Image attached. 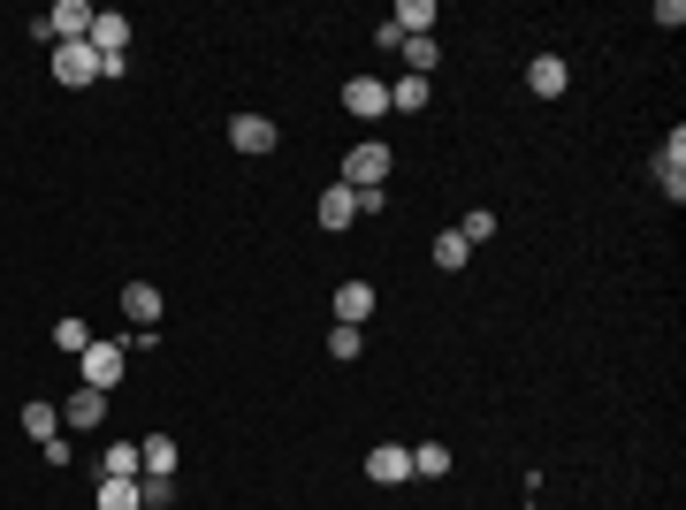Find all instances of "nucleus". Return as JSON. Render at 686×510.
<instances>
[{"instance_id": "3", "label": "nucleus", "mask_w": 686, "mask_h": 510, "mask_svg": "<svg viewBox=\"0 0 686 510\" xmlns=\"http://www.w3.org/2000/svg\"><path fill=\"white\" fill-rule=\"evenodd\" d=\"M54 84H69V92H84V84H100V54H92L84 38H69V46H54Z\"/></svg>"}, {"instance_id": "23", "label": "nucleus", "mask_w": 686, "mask_h": 510, "mask_svg": "<svg viewBox=\"0 0 686 510\" xmlns=\"http://www.w3.org/2000/svg\"><path fill=\"white\" fill-rule=\"evenodd\" d=\"M84 343H92V328H84V321H54V350L84 358Z\"/></svg>"}, {"instance_id": "18", "label": "nucleus", "mask_w": 686, "mask_h": 510, "mask_svg": "<svg viewBox=\"0 0 686 510\" xmlns=\"http://www.w3.org/2000/svg\"><path fill=\"white\" fill-rule=\"evenodd\" d=\"M146 473V457H138V442H115L107 457H100V480H138Z\"/></svg>"}, {"instance_id": "7", "label": "nucleus", "mask_w": 686, "mask_h": 510, "mask_svg": "<svg viewBox=\"0 0 686 510\" xmlns=\"http://www.w3.org/2000/svg\"><path fill=\"white\" fill-rule=\"evenodd\" d=\"M649 175H656V183L672 190V206L686 198V138H679V130H672V138L656 146V161H649Z\"/></svg>"}, {"instance_id": "9", "label": "nucleus", "mask_w": 686, "mask_h": 510, "mask_svg": "<svg viewBox=\"0 0 686 510\" xmlns=\"http://www.w3.org/2000/svg\"><path fill=\"white\" fill-rule=\"evenodd\" d=\"M343 107H351L358 123H374V115H389V84H374V77H351V84H343Z\"/></svg>"}, {"instance_id": "24", "label": "nucleus", "mask_w": 686, "mask_h": 510, "mask_svg": "<svg viewBox=\"0 0 686 510\" xmlns=\"http://www.w3.org/2000/svg\"><path fill=\"white\" fill-rule=\"evenodd\" d=\"M138 503H146V510H169V503H175V480H153V473H138Z\"/></svg>"}, {"instance_id": "20", "label": "nucleus", "mask_w": 686, "mask_h": 510, "mask_svg": "<svg viewBox=\"0 0 686 510\" xmlns=\"http://www.w3.org/2000/svg\"><path fill=\"white\" fill-rule=\"evenodd\" d=\"M100 510H146L138 503V480H100Z\"/></svg>"}, {"instance_id": "10", "label": "nucleus", "mask_w": 686, "mask_h": 510, "mask_svg": "<svg viewBox=\"0 0 686 510\" xmlns=\"http://www.w3.org/2000/svg\"><path fill=\"white\" fill-rule=\"evenodd\" d=\"M389 23H397V38H435V0H397Z\"/></svg>"}, {"instance_id": "5", "label": "nucleus", "mask_w": 686, "mask_h": 510, "mask_svg": "<svg viewBox=\"0 0 686 510\" xmlns=\"http://www.w3.org/2000/svg\"><path fill=\"white\" fill-rule=\"evenodd\" d=\"M229 146L260 161V153H275V146H283V130H275L267 115H229Z\"/></svg>"}, {"instance_id": "12", "label": "nucleus", "mask_w": 686, "mask_h": 510, "mask_svg": "<svg viewBox=\"0 0 686 510\" xmlns=\"http://www.w3.org/2000/svg\"><path fill=\"white\" fill-rule=\"evenodd\" d=\"M15 419H23V434H31V442H54V434H61V404H46V396H31Z\"/></svg>"}, {"instance_id": "2", "label": "nucleus", "mask_w": 686, "mask_h": 510, "mask_svg": "<svg viewBox=\"0 0 686 510\" xmlns=\"http://www.w3.org/2000/svg\"><path fill=\"white\" fill-rule=\"evenodd\" d=\"M77 366H84V389H115L123 381V336H92Z\"/></svg>"}, {"instance_id": "21", "label": "nucleus", "mask_w": 686, "mask_h": 510, "mask_svg": "<svg viewBox=\"0 0 686 510\" xmlns=\"http://www.w3.org/2000/svg\"><path fill=\"white\" fill-rule=\"evenodd\" d=\"M458 236H466V252H473V244H489V236H496V213H489V206H473V213L458 221Z\"/></svg>"}, {"instance_id": "19", "label": "nucleus", "mask_w": 686, "mask_h": 510, "mask_svg": "<svg viewBox=\"0 0 686 510\" xmlns=\"http://www.w3.org/2000/svg\"><path fill=\"white\" fill-rule=\"evenodd\" d=\"M412 473H420V480H443V473H450V450H443V442H412Z\"/></svg>"}, {"instance_id": "22", "label": "nucleus", "mask_w": 686, "mask_h": 510, "mask_svg": "<svg viewBox=\"0 0 686 510\" xmlns=\"http://www.w3.org/2000/svg\"><path fill=\"white\" fill-rule=\"evenodd\" d=\"M466 259H473V252H466V236H458V229H450V236H435V267H443V275H458Z\"/></svg>"}, {"instance_id": "8", "label": "nucleus", "mask_w": 686, "mask_h": 510, "mask_svg": "<svg viewBox=\"0 0 686 510\" xmlns=\"http://www.w3.org/2000/svg\"><path fill=\"white\" fill-rule=\"evenodd\" d=\"M366 480H374V488H397V480H412V450H404V442H381V450H366Z\"/></svg>"}, {"instance_id": "15", "label": "nucleus", "mask_w": 686, "mask_h": 510, "mask_svg": "<svg viewBox=\"0 0 686 510\" xmlns=\"http://www.w3.org/2000/svg\"><path fill=\"white\" fill-rule=\"evenodd\" d=\"M138 457H146V473H153V480H175V434H146V442H138Z\"/></svg>"}, {"instance_id": "16", "label": "nucleus", "mask_w": 686, "mask_h": 510, "mask_svg": "<svg viewBox=\"0 0 686 510\" xmlns=\"http://www.w3.org/2000/svg\"><path fill=\"white\" fill-rule=\"evenodd\" d=\"M397 54H404V77H435V69H443V46H435V38H404Z\"/></svg>"}, {"instance_id": "17", "label": "nucleus", "mask_w": 686, "mask_h": 510, "mask_svg": "<svg viewBox=\"0 0 686 510\" xmlns=\"http://www.w3.org/2000/svg\"><path fill=\"white\" fill-rule=\"evenodd\" d=\"M427 92H435L427 77H397V84H389V115H420V107H427Z\"/></svg>"}, {"instance_id": "11", "label": "nucleus", "mask_w": 686, "mask_h": 510, "mask_svg": "<svg viewBox=\"0 0 686 510\" xmlns=\"http://www.w3.org/2000/svg\"><path fill=\"white\" fill-rule=\"evenodd\" d=\"M336 321H343V328L374 321V282H336Z\"/></svg>"}, {"instance_id": "1", "label": "nucleus", "mask_w": 686, "mask_h": 510, "mask_svg": "<svg viewBox=\"0 0 686 510\" xmlns=\"http://www.w3.org/2000/svg\"><path fill=\"white\" fill-rule=\"evenodd\" d=\"M336 183H343V190H381V183H389V146H374V138H366V146H351Z\"/></svg>"}, {"instance_id": "6", "label": "nucleus", "mask_w": 686, "mask_h": 510, "mask_svg": "<svg viewBox=\"0 0 686 510\" xmlns=\"http://www.w3.org/2000/svg\"><path fill=\"white\" fill-rule=\"evenodd\" d=\"M100 419H107V389H69V396H61V427H69V434H92Z\"/></svg>"}, {"instance_id": "25", "label": "nucleus", "mask_w": 686, "mask_h": 510, "mask_svg": "<svg viewBox=\"0 0 686 510\" xmlns=\"http://www.w3.org/2000/svg\"><path fill=\"white\" fill-rule=\"evenodd\" d=\"M358 350H366V336H358V328H329V358H343V366H351V358H358Z\"/></svg>"}, {"instance_id": "4", "label": "nucleus", "mask_w": 686, "mask_h": 510, "mask_svg": "<svg viewBox=\"0 0 686 510\" xmlns=\"http://www.w3.org/2000/svg\"><path fill=\"white\" fill-rule=\"evenodd\" d=\"M526 92H534V100H564V92H572L564 54H534V61H526Z\"/></svg>"}, {"instance_id": "13", "label": "nucleus", "mask_w": 686, "mask_h": 510, "mask_svg": "<svg viewBox=\"0 0 686 510\" xmlns=\"http://www.w3.org/2000/svg\"><path fill=\"white\" fill-rule=\"evenodd\" d=\"M351 221H358V190L329 183V190H321V229H351Z\"/></svg>"}, {"instance_id": "14", "label": "nucleus", "mask_w": 686, "mask_h": 510, "mask_svg": "<svg viewBox=\"0 0 686 510\" xmlns=\"http://www.w3.org/2000/svg\"><path fill=\"white\" fill-rule=\"evenodd\" d=\"M123 313H130L138 328H153V321H161V290H153V282H123Z\"/></svg>"}]
</instances>
